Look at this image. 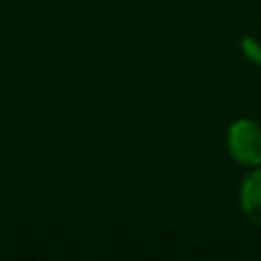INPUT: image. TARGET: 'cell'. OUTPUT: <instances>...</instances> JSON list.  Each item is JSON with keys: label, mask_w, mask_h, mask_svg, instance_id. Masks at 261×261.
<instances>
[{"label": "cell", "mask_w": 261, "mask_h": 261, "mask_svg": "<svg viewBox=\"0 0 261 261\" xmlns=\"http://www.w3.org/2000/svg\"><path fill=\"white\" fill-rule=\"evenodd\" d=\"M226 145L230 157L241 165H261V124L249 118H241L230 124Z\"/></svg>", "instance_id": "obj_1"}, {"label": "cell", "mask_w": 261, "mask_h": 261, "mask_svg": "<svg viewBox=\"0 0 261 261\" xmlns=\"http://www.w3.org/2000/svg\"><path fill=\"white\" fill-rule=\"evenodd\" d=\"M241 206L247 218L261 228V167L245 177L241 186Z\"/></svg>", "instance_id": "obj_2"}]
</instances>
